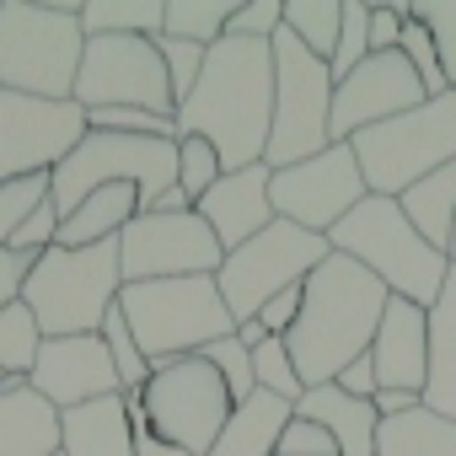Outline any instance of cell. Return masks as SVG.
Segmentation results:
<instances>
[{"label":"cell","instance_id":"6da1fadb","mask_svg":"<svg viewBox=\"0 0 456 456\" xmlns=\"http://www.w3.org/2000/svg\"><path fill=\"white\" fill-rule=\"evenodd\" d=\"M274 124V49L253 38H220L204 54L193 97L177 108V140H209L225 172L258 167Z\"/></svg>","mask_w":456,"mask_h":456},{"label":"cell","instance_id":"7a4b0ae2","mask_svg":"<svg viewBox=\"0 0 456 456\" xmlns=\"http://www.w3.org/2000/svg\"><path fill=\"white\" fill-rule=\"evenodd\" d=\"M387 285L360 269L344 253H328L306 285H301V317L285 333V349L301 370V387H328L338 381V370L360 354H370V338L381 328L387 312Z\"/></svg>","mask_w":456,"mask_h":456},{"label":"cell","instance_id":"3957f363","mask_svg":"<svg viewBox=\"0 0 456 456\" xmlns=\"http://www.w3.org/2000/svg\"><path fill=\"white\" fill-rule=\"evenodd\" d=\"M328 248L344 253V258H354L360 269H370L387 285V296H403V301H413L424 312L440 301L445 274H451V258L413 232V220L403 215L397 199H381V193H365L333 225Z\"/></svg>","mask_w":456,"mask_h":456},{"label":"cell","instance_id":"277c9868","mask_svg":"<svg viewBox=\"0 0 456 456\" xmlns=\"http://www.w3.org/2000/svg\"><path fill=\"white\" fill-rule=\"evenodd\" d=\"M81 54H86L81 0H49V6L0 0V92L70 102Z\"/></svg>","mask_w":456,"mask_h":456},{"label":"cell","instance_id":"5b68a950","mask_svg":"<svg viewBox=\"0 0 456 456\" xmlns=\"http://www.w3.org/2000/svg\"><path fill=\"white\" fill-rule=\"evenodd\" d=\"M118 312L140 344V354L156 365L183 360L209 349L215 338H232L237 322L225 312L215 274H193V280H145V285H124L118 290Z\"/></svg>","mask_w":456,"mask_h":456},{"label":"cell","instance_id":"8992f818","mask_svg":"<svg viewBox=\"0 0 456 456\" xmlns=\"http://www.w3.org/2000/svg\"><path fill=\"white\" fill-rule=\"evenodd\" d=\"M118 290L124 274H118V237H113L97 248H49L44 258H33L22 301L38 317L44 338H86L102 328Z\"/></svg>","mask_w":456,"mask_h":456},{"label":"cell","instance_id":"52a82bcc","mask_svg":"<svg viewBox=\"0 0 456 456\" xmlns=\"http://www.w3.org/2000/svg\"><path fill=\"white\" fill-rule=\"evenodd\" d=\"M108 183H134L140 188V215H151L156 199L167 188H177V140L86 129V140L49 172V204L65 220L86 204V193H97Z\"/></svg>","mask_w":456,"mask_h":456},{"label":"cell","instance_id":"ba28073f","mask_svg":"<svg viewBox=\"0 0 456 456\" xmlns=\"http://www.w3.org/2000/svg\"><path fill=\"white\" fill-rule=\"evenodd\" d=\"M349 145H354L365 188L381 193V199H397L419 177H429L435 167L456 161V92L429 97V102L397 113V118L354 134Z\"/></svg>","mask_w":456,"mask_h":456},{"label":"cell","instance_id":"9c48e42d","mask_svg":"<svg viewBox=\"0 0 456 456\" xmlns=\"http://www.w3.org/2000/svg\"><path fill=\"white\" fill-rule=\"evenodd\" d=\"M269 49H274V124H269L264 167L269 172H285V167H296V161H306V156H317V151L333 145V134H328L333 76L285 28L269 38Z\"/></svg>","mask_w":456,"mask_h":456},{"label":"cell","instance_id":"30bf717a","mask_svg":"<svg viewBox=\"0 0 456 456\" xmlns=\"http://www.w3.org/2000/svg\"><path fill=\"white\" fill-rule=\"evenodd\" d=\"M328 253H333L328 237L301 232V225H290V220H274L253 242H242L237 253H225V264L215 274V290H220L225 312H232V322H253L280 290L306 285V274Z\"/></svg>","mask_w":456,"mask_h":456},{"label":"cell","instance_id":"8fae6325","mask_svg":"<svg viewBox=\"0 0 456 456\" xmlns=\"http://www.w3.org/2000/svg\"><path fill=\"white\" fill-rule=\"evenodd\" d=\"M145 424L156 440L188 451V456H209V445L220 440L225 419H232V392L215 376V365L204 354H183V360H167L151 370L145 392Z\"/></svg>","mask_w":456,"mask_h":456},{"label":"cell","instance_id":"7c38bea8","mask_svg":"<svg viewBox=\"0 0 456 456\" xmlns=\"http://www.w3.org/2000/svg\"><path fill=\"white\" fill-rule=\"evenodd\" d=\"M70 102H81L86 113H97V108H145V113L177 118L172 81H167L156 38H86Z\"/></svg>","mask_w":456,"mask_h":456},{"label":"cell","instance_id":"4fadbf2b","mask_svg":"<svg viewBox=\"0 0 456 456\" xmlns=\"http://www.w3.org/2000/svg\"><path fill=\"white\" fill-rule=\"evenodd\" d=\"M225 248L204 225L199 209L183 215H134L118 232V274L124 285L145 280H193V274H220Z\"/></svg>","mask_w":456,"mask_h":456},{"label":"cell","instance_id":"5bb4252c","mask_svg":"<svg viewBox=\"0 0 456 456\" xmlns=\"http://www.w3.org/2000/svg\"><path fill=\"white\" fill-rule=\"evenodd\" d=\"M365 177H360V161H354V145H328L285 172L269 177V199H274V215L301 225V232H317L328 237L333 225L365 199Z\"/></svg>","mask_w":456,"mask_h":456},{"label":"cell","instance_id":"9a60e30c","mask_svg":"<svg viewBox=\"0 0 456 456\" xmlns=\"http://www.w3.org/2000/svg\"><path fill=\"white\" fill-rule=\"evenodd\" d=\"M86 140L81 102H44L22 92H0V183L54 172Z\"/></svg>","mask_w":456,"mask_h":456},{"label":"cell","instance_id":"2e32d148","mask_svg":"<svg viewBox=\"0 0 456 456\" xmlns=\"http://www.w3.org/2000/svg\"><path fill=\"white\" fill-rule=\"evenodd\" d=\"M419 102H429V97H424L413 65L403 60V49L370 54V60L354 65L344 81H333L328 134H333V145H349L354 134H365V129H376V124H387V118H397V113H408V108H419Z\"/></svg>","mask_w":456,"mask_h":456},{"label":"cell","instance_id":"e0dca14e","mask_svg":"<svg viewBox=\"0 0 456 456\" xmlns=\"http://www.w3.org/2000/svg\"><path fill=\"white\" fill-rule=\"evenodd\" d=\"M28 387H33L49 408H60V413L124 392V387H118V370H113V360H108V344H102L97 333H86V338H44Z\"/></svg>","mask_w":456,"mask_h":456},{"label":"cell","instance_id":"ac0fdd59","mask_svg":"<svg viewBox=\"0 0 456 456\" xmlns=\"http://www.w3.org/2000/svg\"><path fill=\"white\" fill-rule=\"evenodd\" d=\"M370 365L381 392H413L424 403V381H429V312L392 296L381 312V328L370 338Z\"/></svg>","mask_w":456,"mask_h":456},{"label":"cell","instance_id":"d6986e66","mask_svg":"<svg viewBox=\"0 0 456 456\" xmlns=\"http://www.w3.org/2000/svg\"><path fill=\"white\" fill-rule=\"evenodd\" d=\"M269 177H274V172H269L264 161H258V167H242V172H225V177L193 204L225 253H237L242 242H253V237L264 232V225L280 220V215H274V199H269Z\"/></svg>","mask_w":456,"mask_h":456},{"label":"cell","instance_id":"ffe728a7","mask_svg":"<svg viewBox=\"0 0 456 456\" xmlns=\"http://www.w3.org/2000/svg\"><path fill=\"white\" fill-rule=\"evenodd\" d=\"M60 456H134V419L124 392L60 413Z\"/></svg>","mask_w":456,"mask_h":456},{"label":"cell","instance_id":"44dd1931","mask_svg":"<svg viewBox=\"0 0 456 456\" xmlns=\"http://www.w3.org/2000/svg\"><path fill=\"white\" fill-rule=\"evenodd\" d=\"M0 456H60V408L28 381L0 387Z\"/></svg>","mask_w":456,"mask_h":456},{"label":"cell","instance_id":"7402d4cb","mask_svg":"<svg viewBox=\"0 0 456 456\" xmlns=\"http://www.w3.org/2000/svg\"><path fill=\"white\" fill-rule=\"evenodd\" d=\"M296 413L312 419V424H322V429L333 435L338 456H376V429H381V419H376V408H370L365 397H349V392H338V387L328 381V387H306L301 403H296Z\"/></svg>","mask_w":456,"mask_h":456},{"label":"cell","instance_id":"603a6c76","mask_svg":"<svg viewBox=\"0 0 456 456\" xmlns=\"http://www.w3.org/2000/svg\"><path fill=\"white\" fill-rule=\"evenodd\" d=\"M290 403L285 397H269V392H253L248 403L232 408L220 440L209 445V456H274L280 451V435L290 424Z\"/></svg>","mask_w":456,"mask_h":456},{"label":"cell","instance_id":"cb8c5ba5","mask_svg":"<svg viewBox=\"0 0 456 456\" xmlns=\"http://www.w3.org/2000/svg\"><path fill=\"white\" fill-rule=\"evenodd\" d=\"M424 408L456 424V269L445 274V290L429 306V381H424Z\"/></svg>","mask_w":456,"mask_h":456},{"label":"cell","instance_id":"d4e9b609","mask_svg":"<svg viewBox=\"0 0 456 456\" xmlns=\"http://www.w3.org/2000/svg\"><path fill=\"white\" fill-rule=\"evenodd\" d=\"M134 215H140V188L134 183H108V188L86 193V204L76 215L60 220V242L54 248H97V242H113Z\"/></svg>","mask_w":456,"mask_h":456},{"label":"cell","instance_id":"484cf974","mask_svg":"<svg viewBox=\"0 0 456 456\" xmlns=\"http://www.w3.org/2000/svg\"><path fill=\"white\" fill-rule=\"evenodd\" d=\"M403 215L413 220V232L429 242V248H451V225H456V161L435 167L429 177H419L408 193H397Z\"/></svg>","mask_w":456,"mask_h":456},{"label":"cell","instance_id":"4316f807","mask_svg":"<svg viewBox=\"0 0 456 456\" xmlns=\"http://www.w3.org/2000/svg\"><path fill=\"white\" fill-rule=\"evenodd\" d=\"M376 456H456V424L419 403L397 419H381Z\"/></svg>","mask_w":456,"mask_h":456},{"label":"cell","instance_id":"83f0119b","mask_svg":"<svg viewBox=\"0 0 456 456\" xmlns=\"http://www.w3.org/2000/svg\"><path fill=\"white\" fill-rule=\"evenodd\" d=\"M167 0H81L86 38H161Z\"/></svg>","mask_w":456,"mask_h":456},{"label":"cell","instance_id":"f1b7e54d","mask_svg":"<svg viewBox=\"0 0 456 456\" xmlns=\"http://www.w3.org/2000/svg\"><path fill=\"white\" fill-rule=\"evenodd\" d=\"M232 0H167L161 17V38H183L199 49H215L225 38V22H232Z\"/></svg>","mask_w":456,"mask_h":456},{"label":"cell","instance_id":"f546056e","mask_svg":"<svg viewBox=\"0 0 456 456\" xmlns=\"http://www.w3.org/2000/svg\"><path fill=\"white\" fill-rule=\"evenodd\" d=\"M338 28H344V0H285V33H296L301 49L317 54L322 65L338 49Z\"/></svg>","mask_w":456,"mask_h":456},{"label":"cell","instance_id":"4dcf8cb0","mask_svg":"<svg viewBox=\"0 0 456 456\" xmlns=\"http://www.w3.org/2000/svg\"><path fill=\"white\" fill-rule=\"evenodd\" d=\"M38 349H44V328L28 312V301L0 312V376H6V381H28L33 365H38Z\"/></svg>","mask_w":456,"mask_h":456},{"label":"cell","instance_id":"1f68e13d","mask_svg":"<svg viewBox=\"0 0 456 456\" xmlns=\"http://www.w3.org/2000/svg\"><path fill=\"white\" fill-rule=\"evenodd\" d=\"M97 338L108 344V360H113V370H118V387H124V392H145V381H151V360L140 354V344H134V333H129L118 301H113V312L102 317Z\"/></svg>","mask_w":456,"mask_h":456},{"label":"cell","instance_id":"d6a6232c","mask_svg":"<svg viewBox=\"0 0 456 456\" xmlns=\"http://www.w3.org/2000/svg\"><path fill=\"white\" fill-rule=\"evenodd\" d=\"M253 381H258V392H269V397H285L290 408L301 403V370H296V360H290V349H285V338H264L258 349H253Z\"/></svg>","mask_w":456,"mask_h":456},{"label":"cell","instance_id":"836d02e7","mask_svg":"<svg viewBox=\"0 0 456 456\" xmlns=\"http://www.w3.org/2000/svg\"><path fill=\"white\" fill-rule=\"evenodd\" d=\"M38 204H49V172L0 183V248H12V237L28 225V215H33Z\"/></svg>","mask_w":456,"mask_h":456},{"label":"cell","instance_id":"e575fe53","mask_svg":"<svg viewBox=\"0 0 456 456\" xmlns=\"http://www.w3.org/2000/svg\"><path fill=\"white\" fill-rule=\"evenodd\" d=\"M408 17L424 22L429 44L440 54V70H445V86L456 92V0H413Z\"/></svg>","mask_w":456,"mask_h":456},{"label":"cell","instance_id":"d590c367","mask_svg":"<svg viewBox=\"0 0 456 456\" xmlns=\"http://www.w3.org/2000/svg\"><path fill=\"white\" fill-rule=\"evenodd\" d=\"M209 365H215V376L225 381V392H232V403H248L253 392H258V381H253V349L232 333V338H215L209 349H199Z\"/></svg>","mask_w":456,"mask_h":456},{"label":"cell","instance_id":"8d00e7d4","mask_svg":"<svg viewBox=\"0 0 456 456\" xmlns=\"http://www.w3.org/2000/svg\"><path fill=\"white\" fill-rule=\"evenodd\" d=\"M365 60H370V6H365V0H344V28H338V49L328 60V76L344 81Z\"/></svg>","mask_w":456,"mask_h":456},{"label":"cell","instance_id":"74e56055","mask_svg":"<svg viewBox=\"0 0 456 456\" xmlns=\"http://www.w3.org/2000/svg\"><path fill=\"white\" fill-rule=\"evenodd\" d=\"M220 177H225V167H220V156H215L209 140H177V188H183L193 204H199Z\"/></svg>","mask_w":456,"mask_h":456},{"label":"cell","instance_id":"f35d334b","mask_svg":"<svg viewBox=\"0 0 456 456\" xmlns=\"http://www.w3.org/2000/svg\"><path fill=\"white\" fill-rule=\"evenodd\" d=\"M86 129H102V134H151V140H177V118H161V113H145V108H97V113H86Z\"/></svg>","mask_w":456,"mask_h":456},{"label":"cell","instance_id":"ab89813d","mask_svg":"<svg viewBox=\"0 0 456 456\" xmlns=\"http://www.w3.org/2000/svg\"><path fill=\"white\" fill-rule=\"evenodd\" d=\"M403 60L413 65V76H419V86H424V97H445L451 86H445V70H440V54H435V44H429V33H424V22H403Z\"/></svg>","mask_w":456,"mask_h":456},{"label":"cell","instance_id":"60d3db41","mask_svg":"<svg viewBox=\"0 0 456 456\" xmlns=\"http://www.w3.org/2000/svg\"><path fill=\"white\" fill-rule=\"evenodd\" d=\"M156 49H161L167 81H172V102L183 108V102L193 97L199 76H204V54H209V49H199V44H183V38H156Z\"/></svg>","mask_w":456,"mask_h":456},{"label":"cell","instance_id":"b9f144b4","mask_svg":"<svg viewBox=\"0 0 456 456\" xmlns=\"http://www.w3.org/2000/svg\"><path fill=\"white\" fill-rule=\"evenodd\" d=\"M285 28V0H242L225 22V38H253V44H269L274 33Z\"/></svg>","mask_w":456,"mask_h":456},{"label":"cell","instance_id":"7bdbcfd3","mask_svg":"<svg viewBox=\"0 0 456 456\" xmlns=\"http://www.w3.org/2000/svg\"><path fill=\"white\" fill-rule=\"evenodd\" d=\"M54 242H60V209H54V204H38V209L28 215V225L12 237V253H22V258H44Z\"/></svg>","mask_w":456,"mask_h":456},{"label":"cell","instance_id":"ee69618b","mask_svg":"<svg viewBox=\"0 0 456 456\" xmlns=\"http://www.w3.org/2000/svg\"><path fill=\"white\" fill-rule=\"evenodd\" d=\"M274 456H338V445H333V435H328L322 424H312V419L290 413V424H285V435H280V451H274Z\"/></svg>","mask_w":456,"mask_h":456},{"label":"cell","instance_id":"f6af8a7d","mask_svg":"<svg viewBox=\"0 0 456 456\" xmlns=\"http://www.w3.org/2000/svg\"><path fill=\"white\" fill-rule=\"evenodd\" d=\"M403 22H408V6H387V0H376V6H370V54H392L403 44Z\"/></svg>","mask_w":456,"mask_h":456},{"label":"cell","instance_id":"bcb514c9","mask_svg":"<svg viewBox=\"0 0 456 456\" xmlns=\"http://www.w3.org/2000/svg\"><path fill=\"white\" fill-rule=\"evenodd\" d=\"M28 274H33V258H22V253H12V248H0V312L22 301Z\"/></svg>","mask_w":456,"mask_h":456},{"label":"cell","instance_id":"7dc6e473","mask_svg":"<svg viewBox=\"0 0 456 456\" xmlns=\"http://www.w3.org/2000/svg\"><path fill=\"white\" fill-rule=\"evenodd\" d=\"M338 392H349V397H376L381 392V381H376V365H370V354H360V360H349L344 370H338V381H333Z\"/></svg>","mask_w":456,"mask_h":456},{"label":"cell","instance_id":"c3c4849f","mask_svg":"<svg viewBox=\"0 0 456 456\" xmlns=\"http://www.w3.org/2000/svg\"><path fill=\"white\" fill-rule=\"evenodd\" d=\"M370 408H376V419H397V413L419 408V397H413V392H376V397H370Z\"/></svg>","mask_w":456,"mask_h":456},{"label":"cell","instance_id":"681fc988","mask_svg":"<svg viewBox=\"0 0 456 456\" xmlns=\"http://www.w3.org/2000/svg\"><path fill=\"white\" fill-rule=\"evenodd\" d=\"M134 456H188V451H177V445H167L145 429V435H134Z\"/></svg>","mask_w":456,"mask_h":456},{"label":"cell","instance_id":"f907efd6","mask_svg":"<svg viewBox=\"0 0 456 456\" xmlns=\"http://www.w3.org/2000/svg\"><path fill=\"white\" fill-rule=\"evenodd\" d=\"M445 258H451V269H456V225H451V248H445Z\"/></svg>","mask_w":456,"mask_h":456},{"label":"cell","instance_id":"816d5d0a","mask_svg":"<svg viewBox=\"0 0 456 456\" xmlns=\"http://www.w3.org/2000/svg\"><path fill=\"white\" fill-rule=\"evenodd\" d=\"M0 387H6V376H0Z\"/></svg>","mask_w":456,"mask_h":456}]
</instances>
